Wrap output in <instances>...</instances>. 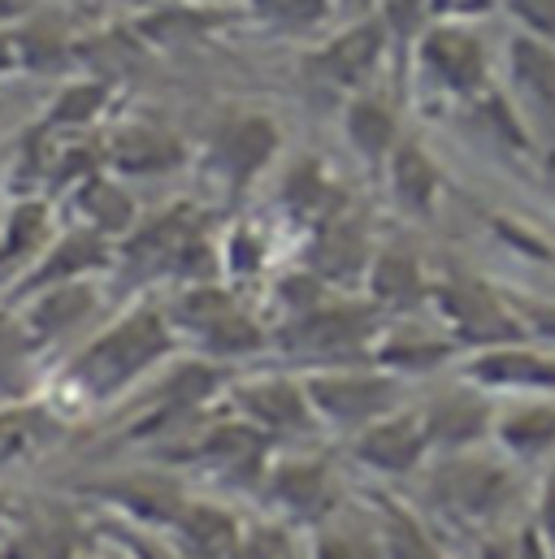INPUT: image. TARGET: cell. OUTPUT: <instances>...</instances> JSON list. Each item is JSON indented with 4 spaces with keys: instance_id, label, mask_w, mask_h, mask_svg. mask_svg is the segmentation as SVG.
<instances>
[{
    "instance_id": "obj_36",
    "label": "cell",
    "mask_w": 555,
    "mask_h": 559,
    "mask_svg": "<svg viewBox=\"0 0 555 559\" xmlns=\"http://www.w3.org/2000/svg\"><path fill=\"white\" fill-rule=\"evenodd\" d=\"M504 4L526 26V35H539V39L555 44V0H504Z\"/></svg>"
},
{
    "instance_id": "obj_1",
    "label": "cell",
    "mask_w": 555,
    "mask_h": 559,
    "mask_svg": "<svg viewBox=\"0 0 555 559\" xmlns=\"http://www.w3.org/2000/svg\"><path fill=\"white\" fill-rule=\"evenodd\" d=\"M174 347V325L156 308H135L105 334H96L61 373V386L83 404H109L139 373H147Z\"/></svg>"
},
{
    "instance_id": "obj_24",
    "label": "cell",
    "mask_w": 555,
    "mask_h": 559,
    "mask_svg": "<svg viewBox=\"0 0 555 559\" xmlns=\"http://www.w3.org/2000/svg\"><path fill=\"white\" fill-rule=\"evenodd\" d=\"M387 165H391V191H395V200L409 213H429L434 209V195H438V169L429 165V156L421 147H413V143H400Z\"/></svg>"
},
{
    "instance_id": "obj_20",
    "label": "cell",
    "mask_w": 555,
    "mask_h": 559,
    "mask_svg": "<svg viewBox=\"0 0 555 559\" xmlns=\"http://www.w3.org/2000/svg\"><path fill=\"white\" fill-rule=\"evenodd\" d=\"M369 248H365V235L347 222H334L317 235L312 243V257H308V270H317V278L330 282H347V278H365L369 274Z\"/></svg>"
},
{
    "instance_id": "obj_18",
    "label": "cell",
    "mask_w": 555,
    "mask_h": 559,
    "mask_svg": "<svg viewBox=\"0 0 555 559\" xmlns=\"http://www.w3.org/2000/svg\"><path fill=\"white\" fill-rule=\"evenodd\" d=\"M74 209L87 217V230H96V235H105V239L135 230V200L122 191V182H114V178H105V174L79 178Z\"/></svg>"
},
{
    "instance_id": "obj_37",
    "label": "cell",
    "mask_w": 555,
    "mask_h": 559,
    "mask_svg": "<svg viewBox=\"0 0 555 559\" xmlns=\"http://www.w3.org/2000/svg\"><path fill=\"white\" fill-rule=\"evenodd\" d=\"M312 559H382V547L365 543V538H343V534H321Z\"/></svg>"
},
{
    "instance_id": "obj_13",
    "label": "cell",
    "mask_w": 555,
    "mask_h": 559,
    "mask_svg": "<svg viewBox=\"0 0 555 559\" xmlns=\"http://www.w3.org/2000/svg\"><path fill=\"white\" fill-rule=\"evenodd\" d=\"M235 408L239 417L265 433H282V429H304L312 425V408H308V395L304 386L286 382V378H261V382H248L235 391Z\"/></svg>"
},
{
    "instance_id": "obj_14",
    "label": "cell",
    "mask_w": 555,
    "mask_h": 559,
    "mask_svg": "<svg viewBox=\"0 0 555 559\" xmlns=\"http://www.w3.org/2000/svg\"><path fill=\"white\" fill-rule=\"evenodd\" d=\"M274 147H278L274 122H265V118H239V122H231V127L217 131V140H213V165L235 187H244L248 178H257L270 165Z\"/></svg>"
},
{
    "instance_id": "obj_10",
    "label": "cell",
    "mask_w": 555,
    "mask_h": 559,
    "mask_svg": "<svg viewBox=\"0 0 555 559\" xmlns=\"http://www.w3.org/2000/svg\"><path fill=\"white\" fill-rule=\"evenodd\" d=\"M114 265V252H109V239L96 235V230H70L61 235L57 243H48L39 252V265H31V274L22 278V295H35L44 286H61V282H83L96 270H109Z\"/></svg>"
},
{
    "instance_id": "obj_2",
    "label": "cell",
    "mask_w": 555,
    "mask_h": 559,
    "mask_svg": "<svg viewBox=\"0 0 555 559\" xmlns=\"http://www.w3.org/2000/svg\"><path fill=\"white\" fill-rule=\"evenodd\" d=\"M429 299L456 343H473L486 352V347H504L521 338V317L482 282H442V286H429Z\"/></svg>"
},
{
    "instance_id": "obj_39",
    "label": "cell",
    "mask_w": 555,
    "mask_h": 559,
    "mask_svg": "<svg viewBox=\"0 0 555 559\" xmlns=\"http://www.w3.org/2000/svg\"><path fill=\"white\" fill-rule=\"evenodd\" d=\"M517 312H526V321L543 334V338H555V308H543V304H526V308H517Z\"/></svg>"
},
{
    "instance_id": "obj_31",
    "label": "cell",
    "mask_w": 555,
    "mask_h": 559,
    "mask_svg": "<svg viewBox=\"0 0 555 559\" xmlns=\"http://www.w3.org/2000/svg\"><path fill=\"white\" fill-rule=\"evenodd\" d=\"M248 9L278 31H308L330 17L334 0H248Z\"/></svg>"
},
{
    "instance_id": "obj_44",
    "label": "cell",
    "mask_w": 555,
    "mask_h": 559,
    "mask_svg": "<svg viewBox=\"0 0 555 559\" xmlns=\"http://www.w3.org/2000/svg\"><path fill=\"white\" fill-rule=\"evenodd\" d=\"M13 4H17V0H0V17H9V13H13Z\"/></svg>"
},
{
    "instance_id": "obj_28",
    "label": "cell",
    "mask_w": 555,
    "mask_h": 559,
    "mask_svg": "<svg viewBox=\"0 0 555 559\" xmlns=\"http://www.w3.org/2000/svg\"><path fill=\"white\" fill-rule=\"evenodd\" d=\"M48 433H52V420L39 408H4L0 413V464L31 455Z\"/></svg>"
},
{
    "instance_id": "obj_27",
    "label": "cell",
    "mask_w": 555,
    "mask_h": 559,
    "mask_svg": "<svg viewBox=\"0 0 555 559\" xmlns=\"http://www.w3.org/2000/svg\"><path fill=\"white\" fill-rule=\"evenodd\" d=\"M44 248H48V204L22 200L0 226V270L22 261V257H35Z\"/></svg>"
},
{
    "instance_id": "obj_30",
    "label": "cell",
    "mask_w": 555,
    "mask_h": 559,
    "mask_svg": "<svg viewBox=\"0 0 555 559\" xmlns=\"http://www.w3.org/2000/svg\"><path fill=\"white\" fill-rule=\"evenodd\" d=\"M200 343L213 356H248V352H261L265 347V334H261V325L252 317H244L239 308H231L209 334H200Z\"/></svg>"
},
{
    "instance_id": "obj_43",
    "label": "cell",
    "mask_w": 555,
    "mask_h": 559,
    "mask_svg": "<svg viewBox=\"0 0 555 559\" xmlns=\"http://www.w3.org/2000/svg\"><path fill=\"white\" fill-rule=\"evenodd\" d=\"M17 525H13V508H9V499L0 495V534H13Z\"/></svg>"
},
{
    "instance_id": "obj_9",
    "label": "cell",
    "mask_w": 555,
    "mask_h": 559,
    "mask_svg": "<svg viewBox=\"0 0 555 559\" xmlns=\"http://www.w3.org/2000/svg\"><path fill=\"white\" fill-rule=\"evenodd\" d=\"M464 378L482 391H555V356L534 347H486L464 365Z\"/></svg>"
},
{
    "instance_id": "obj_26",
    "label": "cell",
    "mask_w": 555,
    "mask_h": 559,
    "mask_svg": "<svg viewBox=\"0 0 555 559\" xmlns=\"http://www.w3.org/2000/svg\"><path fill=\"white\" fill-rule=\"evenodd\" d=\"M109 499H118L127 512H135L143 521H161V525H174L178 521V512L187 508L182 499H178V490L174 486H165V481H156V477H127V481H109V486H101Z\"/></svg>"
},
{
    "instance_id": "obj_17",
    "label": "cell",
    "mask_w": 555,
    "mask_h": 559,
    "mask_svg": "<svg viewBox=\"0 0 555 559\" xmlns=\"http://www.w3.org/2000/svg\"><path fill=\"white\" fill-rule=\"evenodd\" d=\"M270 490H274V499L286 512H295L304 521L326 516V508L334 503V481H330L326 464H312V460L278 464L274 477H270Z\"/></svg>"
},
{
    "instance_id": "obj_21",
    "label": "cell",
    "mask_w": 555,
    "mask_h": 559,
    "mask_svg": "<svg viewBox=\"0 0 555 559\" xmlns=\"http://www.w3.org/2000/svg\"><path fill=\"white\" fill-rule=\"evenodd\" d=\"M508 66H512V79L526 92V100L555 118V44L539 39V35H517L508 44Z\"/></svg>"
},
{
    "instance_id": "obj_22",
    "label": "cell",
    "mask_w": 555,
    "mask_h": 559,
    "mask_svg": "<svg viewBox=\"0 0 555 559\" xmlns=\"http://www.w3.org/2000/svg\"><path fill=\"white\" fill-rule=\"evenodd\" d=\"M495 438L517 460H543L547 451H555V408L552 404H521L499 417Z\"/></svg>"
},
{
    "instance_id": "obj_34",
    "label": "cell",
    "mask_w": 555,
    "mask_h": 559,
    "mask_svg": "<svg viewBox=\"0 0 555 559\" xmlns=\"http://www.w3.org/2000/svg\"><path fill=\"white\" fill-rule=\"evenodd\" d=\"M382 559H442L438 547L425 538V530H416L409 516H391L382 530Z\"/></svg>"
},
{
    "instance_id": "obj_41",
    "label": "cell",
    "mask_w": 555,
    "mask_h": 559,
    "mask_svg": "<svg viewBox=\"0 0 555 559\" xmlns=\"http://www.w3.org/2000/svg\"><path fill=\"white\" fill-rule=\"evenodd\" d=\"M22 66V35H0V74Z\"/></svg>"
},
{
    "instance_id": "obj_35",
    "label": "cell",
    "mask_w": 555,
    "mask_h": 559,
    "mask_svg": "<svg viewBox=\"0 0 555 559\" xmlns=\"http://www.w3.org/2000/svg\"><path fill=\"white\" fill-rule=\"evenodd\" d=\"M31 334L22 330V321L17 317H9V312H0V382H9V373L31 356Z\"/></svg>"
},
{
    "instance_id": "obj_5",
    "label": "cell",
    "mask_w": 555,
    "mask_h": 559,
    "mask_svg": "<svg viewBox=\"0 0 555 559\" xmlns=\"http://www.w3.org/2000/svg\"><path fill=\"white\" fill-rule=\"evenodd\" d=\"M369 334H374V312L369 308L317 304L282 330V343L295 356H347V352H365Z\"/></svg>"
},
{
    "instance_id": "obj_19",
    "label": "cell",
    "mask_w": 555,
    "mask_h": 559,
    "mask_svg": "<svg viewBox=\"0 0 555 559\" xmlns=\"http://www.w3.org/2000/svg\"><path fill=\"white\" fill-rule=\"evenodd\" d=\"M105 160L118 169V174H161L169 165L182 160V147L174 135L165 131H152V127H127L118 131L109 147H105Z\"/></svg>"
},
{
    "instance_id": "obj_16",
    "label": "cell",
    "mask_w": 555,
    "mask_h": 559,
    "mask_svg": "<svg viewBox=\"0 0 555 559\" xmlns=\"http://www.w3.org/2000/svg\"><path fill=\"white\" fill-rule=\"evenodd\" d=\"M182 547L191 559H235V551L244 547V534L235 525V516H226L213 503H187L174 521Z\"/></svg>"
},
{
    "instance_id": "obj_38",
    "label": "cell",
    "mask_w": 555,
    "mask_h": 559,
    "mask_svg": "<svg viewBox=\"0 0 555 559\" xmlns=\"http://www.w3.org/2000/svg\"><path fill=\"white\" fill-rule=\"evenodd\" d=\"M226 265H231V274H257L261 270V243L248 230H239L226 248Z\"/></svg>"
},
{
    "instance_id": "obj_23",
    "label": "cell",
    "mask_w": 555,
    "mask_h": 559,
    "mask_svg": "<svg viewBox=\"0 0 555 559\" xmlns=\"http://www.w3.org/2000/svg\"><path fill=\"white\" fill-rule=\"evenodd\" d=\"M343 127H347V140L352 147L365 156V160H391V152L400 147L395 143V118H391V109L382 105V100H374V96H356L352 105H347V118H343Z\"/></svg>"
},
{
    "instance_id": "obj_15",
    "label": "cell",
    "mask_w": 555,
    "mask_h": 559,
    "mask_svg": "<svg viewBox=\"0 0 555 559\" xmlns=\"http://www.w3.org/2000/svg\"><path fill=\"white\" fill-rule=\"evenodd\" d=\"M425 417V433H429V447H451V451H464L473 442H482L495 425H491V408L486 400H477L473 391H460V395H447L438 400Z\"/></svg>"
},
{
    "instance_id": "obj_11",
    "label": "cell",
    "mask_w": 555,
    "mask_h": 559,
    "mask_svg": "<svg viewBox=\"0 0 555 559\" xmlns=\"http://www.w3.org/2000/svg\"><path fill=\"white\" fill-rule=\"evenodd\" d=\"M96 286L83 282H61V286H44L35 295H26V308H22V330L31 334V343H52V338H66L70 330H79L92 312H96Z\"/></svg>"
},
{
    "instance_id": "obj_3",
    "label": "cell",
    "mask_w": 555,
    "mask_h": 559,
    "mask_svg": "<svg viewBox=\"0 0 555 559\" xmlns=\"http://www.w3.org/2000/svg\"><path fill=\"white\" fill-rule=\"evenodd\" d=\"M312 417H321L334 429H365L369 420L387 417L395 404V382L382 373H361V369H321L304 382Z\"/></svg>"
},
{
    "instance_id": "obj_40",
    "label": "cell",
    "mask_w": 555,
    "mask_h": 559,
    "mask_svg": "<svg viewBox=\"0 0 555 559\" xmlns=\"http://www.w3.org/2000/svg\"><path fill=\"white\" fill-rule=\"evenodd\" d=\"M539 521H543V534L555 538V473L547 477V486H543V503H539Z\"/></svg>"
},
{
    "instance_id": "obj_7",
    "label": "cell",
    "mask_w": 555,
    "mask_h": 559,
    "mask_svg": "<svg viewBox=\"0 0 555 559\" xmlns=\"http://www.w3.org/2000/svg\"><path fill=\"white\" fill-rule=\"evenodd\" d=\"M387 52V22H356L308 57V70L334 87H365Z\"/></svg>"
},
{
    "instance_id": "obj_8",
    "label": "cell",
    "mask_w": 555,
    "mask_h": 559,
    "mask_svg": "<svg viewBox=\"0 0 555 559\" xmlns=\"http://www.w3.org/2000/svg\"><path fill=\"white\" fill-rule=\"evenodd\" d=\"M356 460L378 468V473H413L421 455L429 451V433L421 413H387V417L369 420L365 429H356L352 442Z\"/></svg>"
},
{
    "instance_id": "obj_6",
    "label": "cell",
    "mask_w": 555,
    "mask_h": 559,
    "mask_svg": "<svg viewBox=\"0 0 555 559\" xmlns=\"http://www.w3.org/2000/svg\"><path fill=\"white\" fill-rule=\"evenodd\" d=\"M429 490H434V499H438L447 512L473 516V521L495 516V512L508 508V499H512L508 473H504L499 464H486V460H451V464H442Z\"/></svg>"
},
{
    "instance_id": "obj_42",
    "label": "cell",
    "mask_w": 555,
    "mask_h": 559,
    "mask_svg": "<svg viewBox=\"0 0 555 559\" xmlns=\"http://www.w3.org/2000/svg\"><path fill=\"white\" fill-rule=\"evenodd\" d=\"M235 559H278V556L261 543V538H244V547L235 551Z\"/></svg>"
},
{
    "instance_id": "obj_29",
    "label": "cell",
    "mask_w": 555,
    "mask_h": 559,
    "mask_svg": "<svg viewBox=\"0 0 555 559\" xmlns=\"http://www.w3.org/2000/svg\"><path fill=\"white\" fill-rule=\"evenodd\" d=\"M456 347V338H413V334H391L374 347V360L378 365H395V369H429L438 360H447Z\"/></svg>"
},
{
    "instance_id": "obj_25",
    "label": "cell",
    "mask_w": 555,
    "mask_h": 559,
    "mask_svg": "<svg viewBox=\"0 0 555 559\" xmlns=\"http://www.w3.org/2000/svg\"><path fill=\"white\" fill-rule=\"evenodd\" d=\"M365 282H369V295L378 304H391V308L413 304V299H421L429 290L421 265H416V257H409V252H382V257H374Z\"/></svg>"
},
{
    "instance_id": "obj_33",
    "label": "cell",
    "mask_w": 555,
    "mask_h": 559,
    "mask_svg": "<svg viewBox=\"0 0 555 559\" xmlns=\"http://www.w3.org/2000/svg\"><path fill=\"white\" fill-rule=\"evenodd\" d=\"M0 559H74V551L44 525H26V530H13L9 543L0 547Z\"/></svg>"
},
{
    "instance_id": "obj_32",
    "label": "cell",
    "mask_w": 555,
    "mask_h": 559,
    "mask_svg": "<svg viewBox=\"0 0 555 559\" xmlns=\"http://www.w3.org/2000/svg\"><path fill=\"white\" fill-rule=\"evenodd\" d=\"M109 92L101 83H74L61 92V100L48 109V127H87L105 109Z\"/></svg>"
},
{
    "instance_id": "obj_45",
    "label": "cell",
    "mask_w": 555,
    "mask_h": 559,
    "mask_svg": "<svg viewBox=\"0 0 555 559\" xmlns=\"http://www.w3.org/2000/svg\"><path fill=\"white\" fill-rule=\"evenodd\" d=\"M92 559H127V556H109V551H105V556H92Z\"/></svg>"
},
{
    "instance_id": "obj_4",
    "label": "cell",
    "mask_w": 555,
    "mask_h": 559,
    "mask_svg": "<svg viewBox=\"0 0 555 559\" xmlns=\"http://www.w3.org/2000/svg\"><path fill=\"white\" fill-rule=\"evenodd\" d=\"M421 74L447 96H477L486 87V48L460 22H438L416 44Z\"/></svg>"
},
{
    "instance_id": "obj_12",
    "label": "cell",
    "mask_w": 555,
    "mask_h": 559,
    "mask_svg": "<svg viewBox=\"0 0 555 559\" xmlns=\"http://www.w3.org/2000/svg\"><path fill=\"white\" fill-rule=\"evenodd\" d=\"M196 235H200L196 213H191V209H169V213H161L156 222L131 230L122 257H127V265H135L143 274H174L178 257L187 252V243H191Z\"/></svg>"
}]
</instances>
